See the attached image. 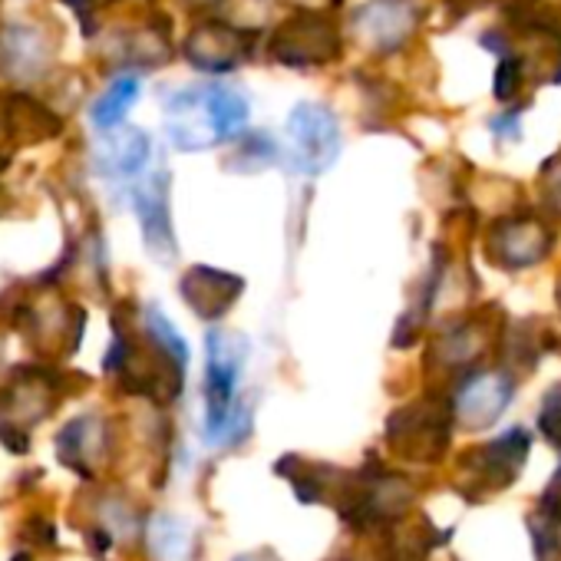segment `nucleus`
I'll return each mask as SVG.
<instances>
[{
	"label": "nucleus",
	"mask_w": 561,
	"mask_h": 561,
	"mask_svg": "<svg viewBox=\"0 0 561 561\" xmlns=\"http://www.w3.org/2000/svg\"><path fill=\"white\" fill-rule=\"evenodd\" d=\"M248 126V96L228 83H198L165 103V133L175 149L202 152L221 146Z\"/></svg>",
	"instance_id": "1"
},
{
	"label": "nucleus",
	"mask_w": 561,
	"mask_h": 561,
	"mask_svg": "<svg viewBox=\"0 0 561 561\" xmlns=\"http://www.w3.org/2000/svg\"><path fill=\"white\" fill-rule=\"evenodd\" d=\"M205 354V439L211 446H234L251 433V410L238 403L248 344L231 331H211Z\"/></svg>",
	"instance_id": "2"
},
{
	"label": "nucleus",
	"mask_w": 561,
	"mask_h": 561,
	"mask_svg": "<svg viewBox=\"0 0 561 561\" xmlns=\"http://www.w3.org/2000/svg\"><path fill=\"white\" fill-rule=\"evenodd\" d=\"M456 426L453 397L413 400L387 420V443L407 462H439Z\"/></svg>",
	"instance_id": "3"
},
{
	"label": "nucleus",
	"mask_w": 561,
	"mask_h": 561,
	"mask_svg": "<svg viewBox=\"0 0 561 561\" xmlns=\"http://www.w3.org/2000/svg\"><path fill=\"white\" fill-rule=\"evenodd\" d=\"M531 449V433L522 426H512L508 433L472 446L459 456V469H456V485L462 495L469 499H482V495H495L502 489H508Z\"/></svg>",
	"instance_id": "4"
},
{
	"label": "nucleus",
	"mask_w": 561,
	"mask_h": 561,
	"mask_svg": "<svg viewBox=\"0 0 561 561\" xmlns=\"http://www.w3.org/2000/svg\"><path fill=\"white\" fill-rule=\"evenodd\" d=\"M288 146H291V165L301 175H321L334 169L344 149L341 123L337 116L321 103H298L288 116Z\"/></svg>",
	"instance_id": "5"
},
{
	"label": "nucleus",
	"mask_w": 561,
	"mask_h": 561,
	"mask_svg": "<svg viewBox=\"0 0 561 561\" xmlns=\"http://www.w3.org/2000/svg\"><path fill=\"white\" fill-rule=\"evenodd\" d=\"M267 54L277 64L298 67V70L321 67V64L337 60V54H341V31L321 11H298L295 18H288L285 24L274 31V37L267 44Z\"/></svg>",
	"instance_id": "6"
},
{
	"label": "nucleus",
	"mask_w": 561,
	"mask_h": 561,
	"mask_svg": "<svg viewBox=\"0 0 561 561\" xmlns=\"http://www.w3.org/2000/svg\"><path fill=\"white\" fill-rule=\"evenodd\" d=\"M456 423L466 430H489L508 410L515 397V377L508 370H469L453 387Z\"/></svg>",
	"instance_id": "7"
},
{
	"label": "nucleus",
	"mask_w": 561,
	"mask_h": 561,
	"mask_svg": "<svg viewBox=\"0 0 561 561\" xmlns=\"http://www.w3.org/2000/svg\"><path fill=\"white\" fill-rule=\"evenodd\" d=\"M554 244V231L538 215H512L499 218L489 231V257L505 271H528L548 257Z\"/></svg>",
	"instance_id": "8"
},
{
	"label": "nucleus",
	"mask_w": 561,
	"mask_h": 561,
	"mask_svg": "<svg viewBox=\"0 0 561 561\" xmlns=\"http://www.w3.org/2000/svg\"><path fill=\"white\" fill-rule=\"evenodd\" d=\"M420 21V0H367L354 14V31L374 54H397L416 37Z\"/></svg>",
	"instance_id": "9"
},
{
	"label": "nucleus",
	"mask_w": 561,
	"mask_h": 561,
	"mask_svg": "<svg viewBox=\"0 0 561 561\" xmlns=\"http://www.w3.org/2000/svg\"><path fill=\"white\" fill-rule=\"evenodd\" d=\"M254 47V34L228 27V24H202L185 41V60L208 73H228L248 60Z\"/></svg>",
	"instance_id": "10"
},
{
	"label": "nucleus",
	"mask_w": 561,
	"mask_h": 561,
	"mask_svg": "<svg viewBox=\"0 0 561 561\" xmlns=\"http://www.w3.org/2000/svg\"><path fill=\"white\" fill-rule=\"evenodd\" d=\"M244 291V280L238 274L208 267V264H195L185 277H182V298L185 305L202 318V321H218L225 318L234 301Z\"/></svg>",
	"instance_id": "11"
},
{
	"label": "nucleus",
	"mask_w": 561,
	"mask_h": 561,
	"mask_svg": "<svg viewBox=\"0 0 561 561\" xmlns=\"http://www.w3.org/2000/svg\"><path fill=\"white\" fill-rule=\"evenodd\" d=\"M136 202V215L142 225V238L149 254H156L159 261L175 257V231H172V218H169V172H156L149 182H142L133 192Z\"/></svg>",
	"instance_id": "12"
},
{
	"label": "nucleus",
	"mask_w": 561,
	"mask_h": 561,
	"mask_svg": "<svg viewBox=\"0 0 561 561\" xmlns=\"http://www.w3.org/2000/svg\"><path fill=\"white\" fill-rule=\"evenodd\" d=\"M274 472L291 482L298 502H305V505H334V508L344 499V489H347V479H351V472H341V469H334L328 462H308L301 456L277 459Z\"/></svg>",
	"instance_id": "13"
},
{
	"label": "nucleus",
	"mask_w": 561,
	"mask_h": 561,
	"mask_svg": "<svg viewBox=\"0 0 561 561\" xmlns=\"http://www.w3.org/2000/svg\"><path fill=\"white\" fill-rule=\"evenodd\" d=\"M383 535V561H430L436 548H443L453 538V528H436L430 518L393 522Z\"/></svg>",
	"instance_id": "14"
},
{
	"label": "nucleus",
	"mask_w": 561,
	"mask_h": 561,
	"mask_svg": "<svg viewBox=\"0 0 561 561\" xmlns=\"http://www.w3.org/2000/svg\"><path fill=\"white\" fill-rule=\"evenodd\" d=\"M482 328H476L472 321H456V324H446L433 347H430V367H439L443 374H453L456 380L462 374L472 370V364L479 360L482 354Z\"/></svg>",
	"instance_id": "15"
},
{
	"label": "nucleus",
	"mask_w": 561,
	"mask_h": 561,
	"mask_svg": "<svg viewBox=\"0 0 561 561\" xmlns=\"http://www.w3.org/2000/svg\"><path fill=\"white\" fill-rule=\"evenodd\" d=\"M106 453V426L96 416H77L57 436V456L67 469L80 472L83 479L93 476V462Z\"/></svg>",
	"instance_id": "16"
},
{
	"label": "nucleus",
	"mask_w": 561,
	"mask_h": 561,
	"mask_svg": "<svg viewBox=\"0 0 561 561\" xmlns=\"http://www.w3.org/2000/svg\"><path fill=\"white\" fill-rule=\"evenodd\" d=\"M528 535L538 561H561V466L528 515Z\"/></svg>",
	"instance_id": "17"
},
{
	"label": "nucleus",
	"mask_w": 561,
	"mask_h": 561,
	"mask_svg": "<svg viewBox=\"0 0 561 561\" xmlns=\"http://www.w3.org/2000/svg\"><path fill=\"white\" fill-rule=\"evenodd\" d=\"M149 152H152L149 136L142 129H126L123 136H110L106 139V152L100 156V169L106 175L129 179V175H139L146 169Z\"/></svg>",
	"instance_id": "18"
},
{
	"label": "nucleus",
	"mask_w": 561,
	"mask_h": 561,
	"mask_svg": "<svg viewBox=\"0 0 561 561\" xmlns=\"http://www.w3.org/2000/svg\"><path fill=\"white\" fill-rule=\"evenodd\" d=\"M136 100H139V80H136V77H119V80L96 100V106H93V123H96L100 129L119 126L123 116H126V110H129Z\"/></svg>",
	"instance_id": "19"
},
{
	"label": "nucleus",
	"mask_w": 561,
	"mask_h": 561,
	"mask_svg": "<svg viewBox=\"0 0 561 561\" xmlns=\"http://www.w3.org/2000/svg\"><path fill=\"white\" fill-rule=\"evenodd\" d=\"M149 541L162 558H182L185 545H188V531L182 522H175L172 515H156L149 525Z\"/></svg>",
	"instance_id": "20"
},
{
	"label": "nucleus",
	"mask_w": 561,
	"mask_h": 561,
	"mask_svg": "<svg viewBox=\"0 0 561 561\" xmlns=\"http://www.w3.org/2000/svg\"><path fill=\"white\" fill-rule=\"evenodd\" d=\"M277 142L267 139L264 133H254V136H241V146H238V156L231 162H238L244 172H257V169H267L277 162Z\"/></svg>",
	"instance_id": "21"
},
{
	"label": "nucleus",
	"mask_w": 561,
	"mask_h": 561,
	"mask_svg": "<svg viewBox=\"0 0 561 561\" xmlns=\"http://www.w3.org/2000/svg\"><path fill=\"white\" fill-rule=\"evenodd\" d=\"M525 83V60L518 54H505L499 70H495V100L499 103H512L515 93Z\"/></svg>",
	"instance_id": "22"
},
{
	"label": "nucleus",
	"mask_w": 561,
	"mask_h": 561,
	"mask_svg": "<svg viewBox=\"0 0 561 561\" xmlns=\"http://www.w3.org/2000/svg\"><path fill=\"white\" fill-rule=\"evenodd\" d=\"M538 433L554 446L561 449V383L551 387L541 400V410H538Z\"/></svg>",
	"instance_id": "23"
},
{
	"label": "nucleus",
	"mask_w": 561,
	"mask_h": 561,
	"mask_svg": "<svg viewBox=\"0 0 561 561\" xmlns=\"http://www.w3.org/2000/svg\"><path fill=\"white\" fill-rule=\"evenodd\" d=\"M492 133H495L499 139H505V133H508V139L515 142V139L522 136V110H518V106L502 110V113L492 119Z\"/></svg>",
	"instance_id": "24"
},
{
	"label": "nucleus",
	"mask_w": 561,
	"mask_h": 561,
	"mask_svg": "<svg viewBox=\"0 0 561 561\" xmlns=\"http://www.w3.org/2000/svg\"><path fill=\"white\" fill-rule=\"evenodd\" d=\"M14 561H31V554H24V551H21V554H14Z\"/></svg>",
	"instance_id": "25"
},
{
	"label": "nucleus",
	"mask_w": 561,
	"mask_h": 561,
	"mask_svg": "<svg viewBox=\"0 0 561 561\" xmlns=\"http://www.w3.org/2000/svg\"><path fill=\"white\" fill-rule=\"evenodd\" d=\"M558 301H561V285H558Z\"/></svg>",
	"instance_id": "26"
}]
</instances>
